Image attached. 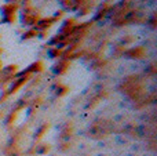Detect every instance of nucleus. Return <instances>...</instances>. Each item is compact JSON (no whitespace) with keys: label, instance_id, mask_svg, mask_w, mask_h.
<instances>
[]
</instances>
